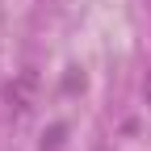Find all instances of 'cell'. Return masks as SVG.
<instances>
[{
	"label": "cell",
	"instance_id": "1",
	"mask_svg": "<svg viewBox=\"0 0 151 151\" xmlns=\"http://www.w3.org/2000/svg\"><path fill=\"white\" fill-rule=\"evenodd\" d=\"M34 92H38V76H34V71H21V76L9 84L4 97H9L13 109H29V105H34Z\"/></svg>",
	"mask_w": 151,
	"mask_h": 151
}]
</instances>
